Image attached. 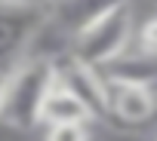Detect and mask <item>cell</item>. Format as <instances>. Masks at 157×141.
I'll use <instances>...</instances> for the list:
<instances>
[{
  "label": "cell",
  "mask_w": 157,
  "mask_h": 141,
  "mask_svg": "<svg viewBox=\"0 0 157 141\" xmlns=\"http://www.w3.org/2000/svg\"><path fill=\"white\" fill-rule=\"evenodd\" d=\"M139 46H142V52H148V55H157V16H154V19H148V22L142 25Z\"/></svg>",
  "instance_id": "9c48e42d"
},
{
  "label": "cell",
  "mask_w": 157,
  "mask_h": 141,
  "mask_svg": "<svg viewBox=\"0 0 157 141\" xmlns=\"http://www.w3.org/2000/svg\"><path fill=\"white\" fill-rule=\"evenodd\" d=\"M108 107H111L114 120H120L126 126H142V123L154 120V114H157V89L108 80Z\"/></svg>",
  "instance_id": "277c9868"
},
{
  "label": "cell",
  "mask_w": 157,
  "mask_h": 141,
  "mask_svg": "<svg viewBox=\"0 0 157 141\" xmlns=\"http://www.w3.org/2000/svg\"><path fill=\"white\" fill-rule=\"evenodd\" d=\"M132 40V0L108 9L102 19H96L83 34L74 37L71 55L93 67H108L120 55H126V46Z\"/></svg>",
  "instance_id": "7a4b0ae2"
},
{
  "label": "cell",
  "mask_w": 157,
  "mask_h": 141,
  "mask_svg": "<svg viewBox=\"0 0 157 141\" xmlns=\"http://www.w3.org/2000/svg\"><path fill=\"white\" fill-rule=\"evenodd\" d=\"M3 80H6V74H3V70H0V92H3Z\"/></svg>",
  "instance_id": "8fae6325"
},
{
  "label": "cell",
  "mask_w": 157,
  "mask_h": 141,
  "mask_svg": "<svg viewBox=\"0 0 157 141\" xmlns=\"http://www.w3.org/2000/svg\"><path fill=\"white\" fill-rule=\"evenodd\" d=\"M56 83V61L43 58H22L3 80L0 92V123H6L19 132L34 129L40 123V107Z\"/></svg>",
  "instance_id": "6da1fadb"
},
{
  "label": "cell",
  "mask_w": 157,
  "mask_h": 141,
  "mask_svg": "<svg viewBox=\"0 0 157 141\" xmlns=\"http://www.w3.org/2000/svg\"><path fill=\"white\" fill-rule=\"evenodd\" d=\"M151 3H154V6H157V0H151Z\"/></svg>",
  "instance_id": "7c38bea8"
},
{
  "label": "cell",
  "mask_w": 157,
  "mask_h": 141,
  "mask_svg": "<svg viewBox=\"0 0 157 141\" xmlns=\"http://www.w3.org/2000/svg\"><path fill=\"white\" fill-rule=\"evenodd\" d=\"M105 80H120V83H139L157 89V55H120L108 67H102Z\"/></svg>",
  "instance_id": "52a82bcc"
},
{
  "label": "cell",
  "mask_w": 157,
  "mask_h": 141,
  "mask_svg": "<svg viewBox=\"0 0 157 141\" xmlns=\"http://www.w3.org/2000/svg\"><path fill=\"white\" fill-rule=\"evenodd\" d=\"M120 3H126V0H52L46 19L62 34H68L74 40L77 34H83L96 19H102L108 9H114Z\"/></svg>",
  "instance_id": "5b68a950"
},
{
  "label": "cell",
  "mask_w": 157,
  "mask_h": 141,
  "mask_svg": "<svg viewBox=\"0 0 157 141\" xmlns=\"http://www.w3.org/2000/svg\"><path fill=\"white\" fill-rule=\"evenodd\" d=\"M56 80L62 86H68L77 98L86 104V110L93 114V120H105L111 117V107H108V80L99 67L93 64H83L80 58L74 55H65L56 61Z\"/></svg>",
  "instance_id": "3957f363"
},
{
  "label": "cell",
  "mask_w": 157,
  "mask_h": 141,
  "mask_svg": "<svg viewBox=\"0 0 157 141\" xmlns=\"http://www.w3.org/2000/svg\"><path fill=\"white\" fill-rule=\"evenodd\" d=\"M40 123L46 126H68V123H93V114L86 110V104L77 98L68 86H62L59 80L49 86L43 107H40Z\"/></svg>",
  "instance_id": "8992f818"
},
{
  "label": "cell",
  "mask_w": 157,
  "mask_h": 141,
  "mask_svg": "<svg viewBox=\"0 0 157 141\" xmlns=\"http://www.w3.org/2000/svg\"><path fill=\"white\" fill-rule=\"evenodd\" d=\"M0 3H10V6H40V0H0Z\"/></svg>",
  "instance_id": "30bf717a"
},
{
  "label": "cell",
  "mask_w": 157,
  "mask_h": 141,
  "mask_svg": "<svg viewBox=\"0 0 157 141\" xmlns=\"http://www.w3.org/2000/svg\"><path fill=\"white\" fill-rule=\"evenodd\" d=\"M43 141H90V129L83 123H68V126H49Z\"/></svg>",
  "instance_id": "ba28073f"
}]
</instances>
